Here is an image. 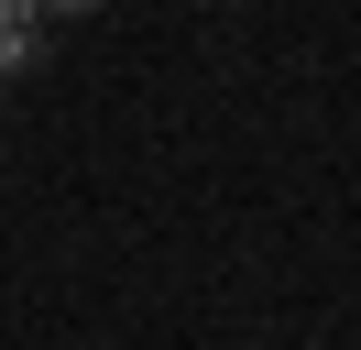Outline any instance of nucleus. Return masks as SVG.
Segmentation results:
<instances>
[{"mask_svg":"<svg viewBox=\"0 0 361 350\" xmlns=\"http://www.w3.org/2000/svg\"><path fill=\"white\" fill-rule=\"evenodd\" d=\"M23 55H33V22H23V11H0V66H23Z\"/></svg>","mask_w":361,"mask_h":350,"instance_id":"nucleus-1","label":"nucleus"}]
</instances>
